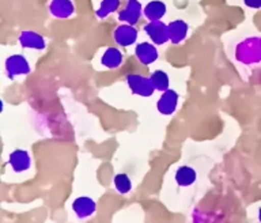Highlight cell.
Listing matches in <instances>:
<instances>
[{
    "instance_id": "1",
    "label": "cell",
    "mask_w": 261,
    "mask_h": 223,
    "mask_svg": "<svg viewBox=\"0 0 261 223\" xmlns=\"http://www.w3.org/2000/svg\"><path fill=\"white\" fill-rule=\"evenodd\" d=\"M126 85L130 89V91L135 95H140V97H150L155 91L152 82L150 78L142 77L139 73H129L126 75Z\"/></svg>"
},
{
    "instance_id": "2",
    "label": "cell",
    "mask_w": 261,
    "mask_h": 223,
    "mask_svg": "<svg viewBox=\"0 0 261 223\" xmlns=\"http://www.w3.org/2000/svg\"><path fill=\"white\" fill-rule=\"evenodd\" d=\"M261 42L257 40H246L241 42L236 49L237 60L241 63H252L254 60H258L261 56Z\"/></svg>"
},
{
    "instance_id": "3",
    "label": "cell",
    "mask_w": 261,
    "mask_h": 223,
    "mask_svg": "<svg viewBox=\"0 0 261 223\" xmlns=\"http://www.w3.org/2000/svg\"><path fill=\"white\" fill-rule=\"evenodd\" d=\"M144 32L151 38L152 44L163 45L167 41H170L169 36V26L165 24L162 20H150L148 23L144 24Z\"/></svg>"
},
{
    "instance_id": "4",
    "label": "cell",
    "mask_w": 261,
    "mask_h": 223,
    "mask_svg": "<svg viewBox=\"0 0 261 223\" xmlns=\"http://www.w3.org/2000/svg\"><path fill=\"white\" fill-rule=\"evenodd\" d=\"M113 38L116 44L120 46H129V45H134L138 40V30L135 29L134 24H120L118 28L114 29Z\"/></svg>"
},
{
    "instance_id": "5",
    "label": "cell",
    "mask_w": 261,
    "mask_h": 223,
    "mask_svg": "<svg viewBox=\"0 0 261 223\" xmlns=\"http://www.w3.org/2000/svg\"><path fill=\"white\" fill-rule=\"evenodd\" d=\"M6 71H7L8 77L14 78L18 75H28L30 73V65L26 57L22 55H12L7 57L6 60Z\"/></svg>"
},
{
    "instance_id": "6",
    "label": "cell",
    "mask_w": 261,
    "mask_h": 223,
    "mask_svg": "<svg viewBox=\"0 0 261 223\" xmlns=\"http://www.w3.org/2000/svg\"><path fill=\"white\" fill-rule=\"evenodd\" d=\"M177 105H178V93L170 89L163 91V94L156 102L158 112L161 114H165V116H170V114L174 113Z\"/></svg>"
},
{
    "instance_id": "7",
    "label": "cell",
    "mask_w": 261,
    "mask_h": 223,
    "mask_svg": "<svg viewBox=\"0 0 261 223\" xmlns=\"http://www.w3.org/2000/svg\"><path fill=\"white\" fill-rule=\"evenodd\" d=\"M142 16V4L138 0H128L125 7L118 12V19L129 24H136Z\"/></svg>"
},
{
    "instance_id": "8",
    "label": "cell",
    "mask_w": 261,
    "mask_h": 223,
    "mask_svg": "<svg viewBox=\"0 0 261 223\" xmlns=\"http://www.w3.org/2000/svg\"><path fill=\"white\" fill-rule=\"evenodd\" d=\"M19 44L22 48H29V49H36V51H42L46 46L45 38L41 34L33 30H24L19 34Z\"/></svg>"
},
{
    "instance_id": "9",
    "label": "cell",
    "mask_w": 261,
    "mask_h": 223,
    "mask_svg": "<svg viewBox=\"0 0 261 223\" xmlns=\"http://www.w3.org/2000/svg\"><path fill=\"white\" fill-rule=\"evenodd\" d=\"M8 163L12 167V170L16 173L26 171L29 167L32 166V158L26 150H14L8 157Z\"/></svg>"
},
{
    "instance_id": "10",
    "label": "cell",
    "mask_w": 261,
    "mask_h": 223,
    "mask_svg": "<svg viewBox=\"0 0 261 223\" xmlns=\"http://www.w3.org/2000/svg\"><path fill=\"white\" fill-rule=\"evenodd\" d=\"M135 55L138 57V60L144 65L152 64L154 61L158 59V49L155 44L151 42H142V44L136 45L135 49Z\"/></svg>"
},
{
    "instance_id": "11",
    "label": "cell",
    "mask_w": 261,
    "mask_h": 223,
    "mask_svg": "<svg viewBox=\"0 0 261 223\" xmlns=\"http://www.w3.org/2000/svg\"><path fill=\"white\" fill-rule=\"evenodd\" d=\"M49 11L55 18L67 19L72 15L75 7L71 0H52L49 4Z\"/></svg>"
},
{
    "instance_id": "12",
    "label": "cell",
    "mask_w": 261,
    "mask_h": 223,
    "mask_svg": "<svg viewBox=\"0 0 261 223\" xmlns=\"http://www.w3.org/2000/svg\"><path fill=\"white\" fill-rule=\"evenodd\" d=\"M97 204L93 199L90 197H77L76 200H73L72 210L79 218H89L95 212Z\"/></svg>"
},
{
    "instance_id": "13",
    "label": "cell",
    "mask_w": 261,
    "mask_h": 223,
    "mask_svg": "<svg viewBox=\"0 0 261 223\" xmlns=\"http://www.w3.org/2000/svg\"><path fill=\"white\" fill-rule=\"evenodd\" d=\"M169 26V36H170V41L173 44H179L182 42L188 36V30L189 26L185 20L175 19L173 22L167 24Z\"/></svg>"
},
{
    "instance_id": "14",
    "label": "cell",
    "mask_w": 261,
    "mask_h": 223,
    "mask_svg": "<svg viewBox=\"0 0 261 223\" xmlns=\"http://www.w3.org/2000/svg\"><path fill=\"white\" fill-rule=\"evenodd\" d=\"M101 64L109 69H116L122 64V53L120 49L110 46L103 52L101 57Z\"/></svg>"
},
{
    "instance_id": "15",
    "label": "cell",
    "mask_w": 261,
    "mask_h": 223,
    "mask_svg": "<svg viewBox=\"0 0 261 223\" xmlns=\"http://www.w3.org/2000/svg\"><path fill=\"white\" fill-rule=\"evenodd\" d=\"M143 14L148 20H159L162 19L166 14V4L159 0H152L143 8Z\"/></svg>"
},
{
    "instance_id": "16",
    "label": "cell",
    "mask_w": 261,
    "mask_h": 223,
    "mask_svg": "<svg viewBox=\"0 0 261 223\" xmlns=\"http://www.w3.org/2000/svg\"><path fill=\"white\" fill-rule=\"evenodd\" d=\"M197 179L196 170L191 166H181L175 171V183L179 187H191Z\"/></svg>"
},
{
    "instance_id": "17",
    "label": "cell",
    "mask_w": 261,
    "mask_h": 223,
    "mask_svg": "<svg viewBox=\"0 0 261 223\" xmlns=\"http://www.w3.org/2000/svg\"><path fill=\"white\" fill-rule=\"evenodd\" d=\"M151 82H152V86H154L155 90H158V91H166L169 89V75H167L165 71L162 69H155L154 72L151 73L150 77Z\"/></svg>"
},
{
    "instance_id": "18",
    "label": "cell",
    "mask_w": 261,
    "mask_h": 223,
    "mask_svg": "<svg viewBox=\"0 0 261 223\" xmlns=\"http://www.w3.org/2000/svg\"><path fill=\"white\" fill-rule=\"evenodd\" d=\"M118 7H120V0H102L99 7L95 11V15L98 16V19H103L109 14L117 11Z\"/></svg>"
},
{
    "instance_id": "19",
    "label": "cell",
    "mask_w": 261,
    "mask_h": 223,
    "mask_svg": "<svg viewBox=\"0 0 261 223\" xmlns=\"http://www.w3.org/2000/svg\"><path fill=\"white\" fill-rule=\"evenodd\" d=\"M114 187H116L117 192L125 195L132 189V183H130V179L126 175H117L114 177Z\"/></svg>"
},
{
    "instance_id": "20",
    "label": "cell",
    "mask_w": 261,
    "mask_h": 223,
    "mask_svg": "<svg viewBox=\"0 0 261 223\" xmlns=\"http://www.w3.org/2000/svg\"><path fill=\"white\" fill-rule=\"evenodd\" d=\"M245 4L249 6V7L257 8V7H261V0H245Z\"/></svg>"
},
{
    "instance_id": "21",
    "label": "cell",
    "mask_w": 261,
    "mask_h": 223,
    "mask_svg": "<svg viewBox=\"0 0 261 223\" xmlns=\"http://www.w3.org/2000/svg\"><path fill=\"white\" fill-rule=\"evenodd\" d=\"M260 219H261V211H260Z\"/></svg>"
}]
</instances>
